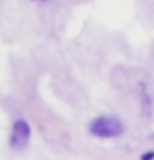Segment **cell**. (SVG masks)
Masks as SVG:
<instances>
[{
  "label": "cell",
  "instance_id": "6da1fadb",
  "mask_svg": "<svg viewBox=\"0 0 154 160\" xmlns=\"http://www.w3.org/2000/svg\"><path fill=\"white\" fill-rule=\"evenodd\" d=\"M90 132L101 139L119 137L124 132V124L113 116H99L90 122Z\"/></svg>",
  "mask_w": 154,
  "mask_h": 160
},
{
  "label": "cell",
  "instance_id": "7a4b0ae2",
  "mask_svg": "<svg viewBox=\"0 0 154 160\" xmlns=\"http://www.w3.org/2000/svg\"><path fill=\"white\" fill-rule=\"evenodd\" d=\"M30 135H32V129L30 124L25 119H17L12 127V135H10V145L15 150H23L30 142Z\"/></svg>",
  "mask_w": 154,
  "mask_h": 160
},
{
  "label": "cell",
  "instance_id": "3957f363",
  "mask_svg": "<svg viewBox=\"0 0 154 160\" xmlns=\"http://www.w3.org/2000/svg\"><path fill=\"white\" fill-rule=\"evenodd\" d=\"M141 160H154V150L151 152H146L143 157H141Z\"/></svg>",
  "mask_w": 154,
  "mask_h": 160
},
{
  "label": "cell",
  "instance_id": "277c9868",
  "mask_svg": "<svg viewBox=\"0 0 154 160\" xmlns=\"http://www.w3.org/2000/svg\"><path fill=\"white\" fill-rule=\"evenodd\" d=\"M35 2H46V0H35Z\"/></svg>",
  "mask_w": 154,
  "mask_h": 160
}]
</instances>
